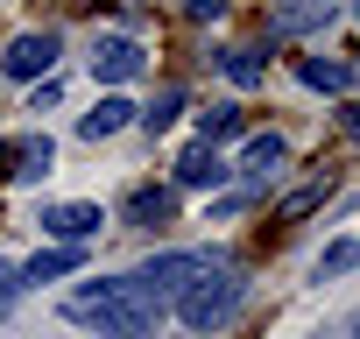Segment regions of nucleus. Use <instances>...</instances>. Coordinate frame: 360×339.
<instances>
[{
  "label": "nucleus",
  "mask_w": 360,
  "mask_h": 339,
  "mask_svg": "<svg viewBox=\"0 0 360 339\" xmlns=\"http://www.w3.org/2000/svg\"><path fill=\"white\" fill-rule=\"evenodd\" d=\"M64 318L71 325H92L99 339H155L162 304H148L127 276H99V283H78L64 297Z\"/></svg>",
  "instance_id": "nucleus-1"
},
{
  "label": "nucleus",
  "mask_w": 360,
  "mask_h": 339,
  "mask_svg": "<svg viewBox=\"0 0 360 339\" xmlns=\"http://www.w3.org/2000/svg\"><path fill=\"white\" fill-rule=\"evenodd\" d=\"M212 269H226L212 248H169V255H148L127 283H134L148 304H162V297H184V290H191L198 276H212Z\"/></svg>",
  "instance_id": "nucleus-2"
},
{
  "label": "nucleus",
  "mask_w": 360,
  "mask_h": 339,
  "mask_svg": "<svg viewBox=\"0 0 360 339\" xmlns=\"http://www.w3.org/2000/svg\"><path fill=\"white\" fill-rule=\"evenodd\" d=\"M240 297H248V283H240L233 269H212V276H198L184 297H176V318H184L191 332H219V325L240 311Z\"/></svg>",
  "instance_id": "nucleus-3"
},
{
  "label": "nucleus",
  "mask_w": 360,
  "mask_h": 339,
  "mask_svg": "<svg viewBox=\"0 0 360 339\" xmlns=\"http://www.w3.org/2000/svg\"><path fill=\"white\" fill-rule=\"evenodd\" d=\"M50 162H57V141H50V134H15V141H0V177H15V184L50 177Z\"/></svg>",
  "instance_id": "nucleus-4"
},
{
  "label": "nucleus",
  "mask_w": 360,
  "mask_h": 339,
  "mask_svg": "<svg viewBox=\"0 0 360 339\" xmlns=\"http://www.w3.org/2000/svg\"><path fill=\"white\" fill-rule=\"evenodd\" d=\"M57 29H29V36H15L8 43V57H0V71L8 78H50V64H57Z\"/></svg>",
  "instance_id": "nucleus-5"
},
{
  "label": "nucleus",
  "mask_w": 360,
  "mask_h": 339,
  "mask_svg": "<svg viewBox=\"0 0 360 339\" xmlns=\"http://www.w3.org/2000/svg\"><path fill=\"white\" fill-rule=\"evenodd\" d=\"M99 226H106V212L85 205V198H71V205H43V234H57L64 248H85Z\"/></svg>",
  "instance_id": "nucleus-6"
},
{
  "label": "nucleus",
  "mask_w": 360,
  "mask_h": 339,
  "mask_svg": "<svg viewBox=\"0 0 360 339\" xmlns=\"http://www.w3.org/2000/svg\"><path fill=\"white\" fill-rule=\"evenodd\" d=\"M134 71H141V43L134 36H99L92 43V78L99 85H127Z\"/></svg>",
  "instance_id": "nucleus-7"
},
{
  "label": "nucleus",
  "mask_w": 360,
  "mask_h": 339,
  "mask_svg": "<svg viewBox=\"0 0 360 339\" xmlns=\"http://www.w3.org/2000/svg\"><path fill=\"white\" fill-rule=\"evenodd\" d=\"M226 177V162H219V148L212 141H191L184 155H176V184H191V191H212Z\"/></svg>",
  "instance_id": "nucleus-8"
},
{
  "label": "nucleus",
  "mask_w": 360,
  "mask_h": 339,
  "mask_svg": "<svg viewBox=\"0 0 360 339\" xmlns=\"http://www.w3.org/2000/svg\"><path fill=\"white\" fill-rule=\"evenodd\" d=\"M127 120H134V106H127L120 92H106V99H99V106H92L85 120H78V134H85V141H106V134H120Z\"/></svg>",
  "instance_id": "nucleus-9"
},
{
  "label": "nucleus",
  "mask_w": 360,
  "mask_h": 339,
  "mask_svg": "<svg viewBox=\"0 0 360 339\" xmlns=\"http://www.w3.org/2000/svg\"><path fill=\"white\" fill-rule=\"evenodd\" d=\"M71 269H85V248H43L29 269H15V283H57V276H71Z\"/></svg>",
  "instance_id": "nucleus-10"
},
{
  "label": "nucleus",
  "mask_w": 360,
  "mask_h": 339,
  "mask_svg": "<svg viewBox=\"0 0 360 339\" xmlns=\"http://www.w3.org/2000/svg\"><path fill=\"white\" fill-rule=\"evenodd\" d=\"M297 78H304V85H318V92H346V85H353V71H346V64H332V57H297Z\"/></svg>",
  "instance_id": "nucleus-11"
},
{
  "label": "nucleus",
  "mask_w": 360,
  "mask_h": 339,
  "mask_svg": "<svg viewBox=\"0 0 360 339\" xmlns=\"http://www.w3.org/2000/svg\"><path fill=\"white\" fill-rule=\"evenodd\" d=\"M276 162H283V134H255V141L240 148V170H248V177H276Z\"/></svg>",
  "instance_id": "nucleus-12"
},
{
  "label": "nucleus",
  "mask_w": 360,
  "mask_h": 339,
  "mask_svg": "<svg viewBox=\"0 0 360 339\" xmlns=\"http://www.w3.org/2000/svg\"><path fill=\"white\" fill-rule=\"evenodd\" d=\"M169 212H176V191H134V198H127V219H134V226H162Z\"/></svg>",
  "instance_id": "nucleus-13"
},
{
  "label": "nucleus",
  "mask_w": 360,
  "mask_h": 339,
  "mask_svg": "<svg viewBox=\"0 0 360 339\" xmlns=\"http://www.w3.org/2000/svg\"><path fill=\"white\" fill-rule=\"evenodd\" d=\"M176 113H184V92H176V85H169V92H155V106H148V113H134V120H141L148 134H162V127H169Z\"/></svg>",
  "instance_id": "nucleus-14"
},
{
  "label": "nucleus",
  "mask_w": 360,
  "mask_h": 339,
  "mask_svg": "<svg viewBox=\"0 0 360 339\" xmlns=\"http://www.w3.org/2000/svg\"><path fill=\"white\" fill-rule=\"evenodd\" d=\"M346 269H360V241H332V248L318 255V283H325V276H346Z\"/></svg>",
  "instance_id": "nucleus-15"
},
{
  "label": "nucleus",
  "mask_w": 360,
  "mask_h": 339,
  "mask_svg": "<svg viewBox=\"0 0 360 339\" xmlns=\"http://www.w3.org/2000/svg\"><path fill=\"white\" fill-rule=\"evenodd\" d=\"M311 205H325V177H318V184H304V191H290V198L276 205V219H304Z\"/></svg>",
  "instance_id": "nucleus-16"
},
{
  "label": "nucleus",
  "mask_w": 360,
  "mask_h": 339,
  "mask_svg": "<svg viewBox=\"0 0 360 339\" xmlns=\"http://www.w3.org/2000/svg\"><path fill=\"white\" fill-rule=\"evenodd\" d=\"M233 127H240V113H233V106H212V113L198 120V141H226Z\"/></svg>",
  "instance_id": "nucleus-17"
},
{
  "label": "nucleus",
  "mask_w": 360,
  "mask_h": 339,
  "mask_svg": "<svg viewBox=\"0 0 360 339\" xmlns=\"http://www.w3.org/2000/svg\"><path fill=\"white\" fill-rule=\"evenodd\" d=\"M226 78H233V85H262V64H255V50H233V57H226Z\"/></svg>",
  "instance_id": "nucleus-18"
},
{
  "label": "nucleus",
  "mask_w": 360,
  "mask_h": 339,
  "mask_svg": "<svg viewBox=\"0 0 360 339\" xmlns=\"http://www.w3.org/2000/svg\"><path fill=\"white\" fill-rule=\"evenodd\" d=\"M184 15H191V22H219V15H226V0H184Z\"/></svg>",
  "instance_id": "nucleus-19"
},
{
  "label": "nucleus",
  "mask_w": 360,
  "mask_h": 339,
  "mask_svg": "<svg viewBox=\"0 0 360 339\" xmlns=\"http://www.w3.org/2000/svg\"><path fill=\"white\" fill-rule=\"evenodd\" d=\"M318 339H360V318H339L332 332H318Z\"/></svg>",
  "instance_id": "nucleus-20"
},
{
  "label": "nucleus",
  "mask_w": 360,
  "mask_h": 339,
  "mask_svg": "<svg viewBox=\"0 0 360 339\" xmlns=\"http://www.w3.org/2000/svg\"><path fill=\"white\" fill-rule=\"evenodd\" d=\"M339 127H346V134L360 141V106H339Z\"/></svg>",
  "instance_id": "nucleus-21"
},
{
  "label": "nucleus",
  "mask_w": 360,
  "mask_h": 339,
  "mask_svg": "<svg viewBox=\"0 0 360 339\" xmlns=\"http://www.w3.org/2000/svg\"><path fill=\"white\" fill-rule=\"evenodd\" d=\"M15 290H22V283H15V269H8V262H0V304H8Z\"/></svg>",
  "instance_id": "nucleus-22"
},
{
  "label": "nucleus",
  "mask_w": 360,
  "mask_h": 339,
  "mask_svg": "<svg viewBox=\"0 0 360 339\" xmlns=\"http://www.w3.org/2000/svg\"><path fill=\"white\" fill-rule=\"evenodd\" d=\"M353 8H360V0H353Z\"/></svg>",
  "instance_id": "nucleus-23"
}]
</instances>
